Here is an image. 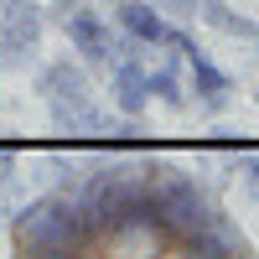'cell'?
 Returning a JSON list of instances; mask_svg holds the SVG:
<instances>
[{
    "label": "cell",
    "instance_id": "obj_14",
    "mask_svg": "<svg viewBox=\"0 0 259 259\" xmlns=\"http://www.w3.org/2000/svg\"><path fill=\"white\" fill-rule=\"evenodd\" d=\"M254 41H259V36H254Z\"/></svg>",
    "mask_w": 259,
    "mask_h": 259
},
{
    "label": "cell",
    "instance_id": "obj_11",
    "mask_svg": "<svg viewBox=\"0 0 259 259\" xmlns=\"http://www.w3.org/2000/svg\"><path fill=\"white\" fill-rule=\"evenodd\" d=\"M150 6H161V11H171V16H197L202 0H150Z\"/></svg>",
    "mask_w": 259,
    "mask_h": 259
},
{
    "label": "cell",
    "instance_id": "obj_4",
    "mask_svg": "<svg viewBox=\"0 0 259 259\" xmlns=\"http://www.w3.org/2000/svg\"><path fill=\"white\" fill-rule=\"evenodd\" d=\"M41 47V11L31 0H0V73H21Z\"/></svg>",
    "mask_w": 259,
    "mask_h": 259
},
{
    "label": "cell",
    "instance_id": "obj_13",
    "mask_svg": "<svg viewBox=\"0 0 259 259\" xmlns=\"http://www.w3.org/2000/svg\"><path fill=\"white\" fill-rule=\"evenodd\" d=\"M254 109H259V89H254Z\"/></svg>",
    "mask_w": 259,
    "mask_h": 259
},
{
    "label": "cell",
    "instance_id": "obj_6",
    "mask_svg": "<svg viewBox=\"0 0 259 259\" xmlns=\"http://www.w3.org/2000/svg\"><path fill=\"white\" fill-rule=\"evenodd\" d=\"M109 94H114V109L124 119H140L150 109V89H145V62L135 57V47H124L109 62Z\"/></svg>",
    "mask_w": 259,
    "mask_h": 259
},
{
    "label": "cell",
    "instance_id": "obj_10",
    "mask_svg": "<svg viewBox=\"0 0 259 259\" xmlns=\"http://www.w3.org/2000/svg\"><path fill=\"white\" fill-rule=\"evenodd\" d=\"M239 182H244V197L259 202V156H244L239 161Z\"/></svg>",
    "mask_w": 259,
    "mask_h": 259
},
{
    "label": "cell",
    "instance_id": "obj_3",
    "mask_svg": "<svg viewBox=\"0 0 259 259\" xmlns=\"http://www.w3.org/2000/svg\"><path fill=\"white\" fill-rule=\"evenodd\" d=\"M171 52H177L187 68H192V89H197V109L202 114H223L228 109V99H233V78L218 68V62L207 57V47L192 31H182V26H171V41H166Z\"/></svg>",
    "mask_w": 259,
    "mask_h": 259
},
{
    "label": "cell",
    "instance_id": "obj_2",
    "mask_svg": "<svg viewBox=\"0 0 259 259\" xmlns=\"http://www.w3.org/2000/svg\"><path fill=\"white\" fill-rule=\"evenodd\" d=\"M36 89H41V104H47V114H52L57 130H73V135H78V130H109V119L94 109V83H89V73H83L73 57L47 62L41 78H36Z\"/></svg>",
    "mask_w": 259,
    "mask_h": 259
},
{
    "label": "cell",
    "instance_id": "obj_8",
    "mask_svg": "<svg viewBox=\"0 0 259 259\" xmlns=\"http://www.w3.org/2000/svg\"><path fill=\"white\" fill-rule=\"evenodd\" d=\"M197 16L207 21L212 31H223V36H239V41H254V36H259V26H254L244 11H233L228 0H202V6H197Z\"/></svg>",
    "mask_w": 259,
    "mask_h": 259
},
{
    "label": "cell",
    "instance_id": "obj_9",
    "mask_svg": "<svg viewBox=\"0 0 259 259\" xmlns=\"http://www.w3.org/2000/svg\"><path fill=\"white\" fill-rule=\"evenodd\" d=\"M145 89H150V99H161L166 109H187V94H182V73H177V62L145 68Z\"/></svg>",
    "mask_w": 259,
    "mask_h": 259
},
{
    "label": "cell",
    "instance_id": "obj_1",
    "mask_svg": "<svg viewBox=\"0 0 259 259\" xmlns=\"http://www.w3.org/2000/svg\"><path fill=\"white\" fill-rule=\"evenodd\" d=\"M16 254H254L212 187L166 156H130L57 182L11 223Z\"/></svg>",
    "mask_w": 259,
    "mask_h": 259
},
{
    "label": "cell",
    "instance_id": "obj_7",
    "mask_svg": "<svg viewBox=\"0 0 259 259\" xmlns=\"http://www.w3.org/2000/svg\"><path fill=\"white\" fill-rule=\"evenodd\" d=\"M114 21H119V31L130 41H140V47H166L171 41V21L161 16V6H150V0H119Z\"/></svg>",
    "mask_w": 259,
    "mask_h": 259
},
{
    "label": "cell",
    "instance_id": "obj_12",
    "mask_svg": "<svg viewBox=\"0 0 259 259\" xmlns=\"http://www.w3.org/2000/svg\"><path fill=\"white\" fill-rule=\"evenodd\" d=\"M11 182H16V171H11V156H6V150H0V197H6V192H11Z\"/></svg>",
    "mask_w": 259,
    "mask_h": 259
},
{
    "label": "cell",
    "instance_id": "obj_5",
    "mask_svg": "<svg viewBox=\"0 0 259 259\" xmlns=\"http://www.w3.org/2000/svg\"><path fill=\"white\" fill-rule=\"evenodd\" d=\"M57 26H62V36L78 47V57L83 62H114V31H109V21H104L94 6H83V0H62L57 6Z\"/></svg>",
    "mask_w": 259,
    "mask_h": 259
}]
</instances>
